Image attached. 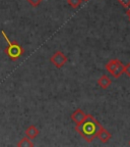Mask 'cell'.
I'll list each match as a JSON object with an SVG mask.
<instances>
[{
  "label": "cell",
  "mask_w": 130,
  "mask_h": 147,
  "mask_svg": "<svg viewBox=\"0 0 130 147\" xmlns=\"http://www.w3.org/2000/svg\"><path fill=\"white\" fill-rule=\"evenodd\" d=\"M39 133H40L39 129L37 128L36 126H34V125H31V126L25 130V136L29 137L30 139H35V138H37V136L39 135Z\"/></svg>",
  "instance_id": "obj_8"
},
{
  "label": "cell",
  "mask_w": 130,
  "mask_h": 147,
  "mask_svg": "<svg viewBox=\"0 0 130 147\" xmlns=\"http://www.w3.org/2000/svg\"><path fill=\"white\" fill-rule=\"evenodd\" d=\"M1 35L5 39V41L7 42V47L5 48V53L9 57V59L11 60H17L23 54L25 50H23V46L21 44H18L15 41H10L8 38V36L6 35V33L3 30H1Z\"/></svg>",
  "instance_id": "obj_2"
},
{
  "label": "cell",
  "mask_w": 130,
  "mask_h": 147,
  "mask_svg": "<svg viewBox=\"0 0 130 147\" xmlns=\"http://www.w3.org/2000/svg\"><path fill=\"white\" fill-rule=\"evenodd\" d=\"M85 117H87V115H85V113L81 108H77V109L74 110V111L71 113V119H72L76 125H79L80 123L85 119Z\"/></svg>",
  "instance_id": "obj_5"
},
{
  "label": "cell",
  "mask_w": 130,
  "mask_h": 147,
  "mask_svg": "<svg viewBox=\"0 0 130 147\" xmlns=\"http://www.w3.org/2000/svg\"><path fill=\"white\" fill-rule=\"evenodd\" d=\"M124 73L130 78V62H128L126 65H124Z\"/></svg>",
  "instance_id": "obj_13"
},
{
  "label": "cell",
  "mask_w": 130,
  "mask_h": 147,
  "mask_svg": "<svg viewBox=\"0 0 130 147\" xmlns=\"http://www.w3.org/2000/svg\"><path fill=\"white\" fill-rule=\"evenodd\" d=\"M97 137L100 139V141L102 143H107L108 141L112 138V135H111V133H110L108 130H106L105 128H101V130L99 131V133H98V136Z\"/></svg>",
  "instance_id": "obj_6"
},
{
  "label": "cell",
  "mask_w": 130,
  "mask_h": 147,
  "mask_svg": "<svg viewBox=\"0 0 130 147\" xmlns=\"http://www.w3.org/2000/svg\"><path fill=\"white\" fill-rule=\"evenodd\" d=\"M119 2L121 3L122 6L125 7L126 9L130 8V0H119Z\"/></svg>",
  "instance_id": "obj_12"
},
{
  "label": "cell",
  "mask_w": 130,
  "mask_h": 147,
  "mask_svg": "<svg viewBox=\"0 0 130 147\" xmlns=\"http://www.w3.org/2000/svg\"><path fill=\"white\" fill-rule=\"evenodd\" d=\"M16 145H17L18 147H33L34 146V143L31 141L30 138L25 136V137H23Z\"/></svg>",
  "instance_id": "obj_9"
},
{
  "label": "cell",
  "mask_w": 130,
  "mask_h": 147,
  "mask_svg": "<svg viewBox=\"0 0 130 147\" xmlns=\"http://www.w3.org/2000/svg\"><path fill=\"white\" fill-rule=\"evenodd\" d=\"M106 69L114 78L118 79L124 73V64L119 59H112L106 64Z\"/></svg>",
  "instance_id": "obj_3"
},
{
  "label": "cell",
  "mask_w": 130,
  "mask_h": 147,
  "mask_svg": "<svg viewBox=\"0 0 130 147\" xmlns=\"http://www.w3.org/2000/svg\"><path fill=\"white\" fill-rule=\"evenodd\" d=\"M129 16V20H130V16Z\"/></svg>",
  "instance_id": "obj_16"
},
{
  "label": "cell",
  "mask_w": 130,
  "mask_h": 147,
  "mask_svg": "<svg viewBox=\"0 0 130 147\" xmlns=\"http://www.w3.org/2000/svg\"><path fill=\"white\" fill-rule=\"evenodd\" d=\"M127 14H128V16H130V8L127 10Z\"/></svg>",
  "instance_id": "obj_14"
},
{
  "label": "cell",
  "mask_w": 130,
  "mask_h": 147,
  "mask_svg": "<svg viewBox=\"0 0 130 147\" xmlns=\"http://www.w3.org/2000/svg\"><path fill=\"white\" fill-rule=\"evenodd\" d=\"M27 1L29 3H30V4L32 5V6L37 7V6H39V5L41 4L43 0H27Z\"/></svg>",
  "instance_id": "obj_11"
},
{
  "label": "cell",
  "mask_w": 130,
  "mask_h": 147,
  "mask_svg": "<svg viewBox=\"0 0 130 147\" xmlns=\"http://www.w3.org/2000/svg\"><path fill=\"white\" fill-rule=\"evenodd\" d=\"M111 84H112V80L108 76H106V75H103V76L98 80V85L100 86L102 89H107V88L110 87Z\"/></svg>",
  "instance_id": "obj_7"
},
{
  "label": "cell",
  "mask_w": 130,
  "mask_h": 147,
  "mask_svg": "<svg viewBox=\"0 0 130 147\" xmlns=\"http://www.w3.org/2000/svg\"><path fill=\"white\" fill-rule=\"evenodd\" d=\"M67 60H68L67 56L63 52H61V51H56L50 58L51 63L54 64L57 69H60V67H63L64 64L67 62Z\"/></svg>",
  "instance_id": "obj_4"
},
{
  "label": "cell",
  "mask_w": 130,
  "mask_h": 147,
  "mask_svg": "<svg viewBox=\"0 0 130 147\" xmlns=\"http://www.w3.org/2000/svg\"><path fill=\"white\" fill-rule=\"evenodd\" d=\"M101 128H102L101 124L93 115H87L85 119L79 125H76L75 130L81 135L83 139L87 140V142L91 143L95 138H97Z\"/></svg>",
  "instance_id": "obj_1"
},
{
  "label": "cell",
  "mask_w": 130,
  "mask_h": 147,
  "mask_svg": "<svg viewBox=\"0 0 130 147\" xmlns=\"http://www.w3.org/2000/svg\"><path fill=\"white\" fill-rule=\"evenodd\" d=\"M82 1H89V0H82Z\"/></svg>",
  "instance_id": "obj_15"
},
{
  "label": "cell",
  "mask_w": 130,
  "mask_h": 147,
  "mask_svg": "<svg viewBox=\"0 0 130 147\" xmlns=\"http://www.w3.org/2000/svg\"><path fill=\"white\" fill-rule=\"evenodd\" d=\"M129 145H130V141H129Z\"/></svg>",
  "instance_id": "obj_17"
},
{
  "label": "cell",
  "mask_w": 130,
  "mask_h": 147,
  "mask_svg": "<svg viewBox=\"0 0 130 147\" xmlns=\"http://www.w3.org/2000/svg\"><path fill=\"white\" fill-rule=\"evenodd\" d=\"M67 3H68L72 8H77L82 3V0H67Z\"/></svg>",
  "instance_id": "obj_10"
}]
</instances>
